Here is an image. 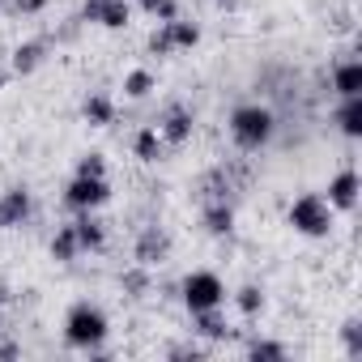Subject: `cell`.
<instances>
[{
	"label": "cell",
	"mask_w": 362,
	"mask_h": 362,
	"mask_svg": "<svg viewBox=\"0 0 362 362\" xmlns=\"http://www.w3.org/2000/svg\"><path fill=\"white\" fill-rule=\"evenodd\" d=\"M201 222H205L209 235H230V230H235V209H230L226 201H209L205 214H201Z\"/></svg>",
	"instance_id": "cell-16"
},
{
	"label": "cell",
	"mask_w": 362,
	"mask_h": 362,
	"mask_svg": "<svg viewBox=\"0 0 362 362\" xmlns=\"http://www.w3.org/2000/svg\"><path fill=\"white\" fill-rule=\"evenodd\" d=\"M179 294H184V307H188L192 315H197V311H214V307L226 303V286H222V277L209 273V269L188 273L184 286H179Z\"/></svg>",
	"instance_id": "cell-4"
},
{
	"label": "cell",
	"mask_w": 362,
	"mask_h": 362,
	"mask_svg": "<svg viewBox=\"0 0 362 362\" xmlns=\"http://www.w3.org/2000/svg\"><path fill=\"white\" fill-rule=\"evenodd\" d=\"M341 337H345V349H349V358H358V354H362V328H358V320H349V324L341 328Z\"/></svg>",
	"instance_id": "cell-27"
},
{
	"label": "cell",
	"mask_w": 362,
	"mask_h": 362,
	"mask_svg": "<svg viewBox=\"0 0 362 362\" xmlns=\"http://www.w3.org/2000/svg\"><path fill=\"white\" fill-rule=\"evenodd\" d=\"M43 5H47V0H13V9H18L22 18H35V13H43Z\"/></svg>",
	"instance_id": "cell-28"
},
{
	"label": "cell",
	"mask_w": 362,
	"mask_h": 362,
	"mask_svg": "<svg viewBox=\"0 0 362 362\" xmlns=\"http://www.w3.org/2000/svg\"><path fill=\"white\" fill-rule=\"evenodd\" d=\"M273 132H277L273 107H264V103H243V107L230 111V141H235L239 149L256 153V149H264V145L273 141Z\"/></svg>",
	"instance_id": "cell-1"
},
{
	"label": "cell",
	"mask_w": 362,
	"mask_h": 362,
	"mask_svg": "<svg viewBox=\"0 0 362 362\" xmlns=\"http://www.w3.org/2000/svg\"><path fill=\"white\" fill-rule=\"evenodd\" d=\"M358 192H362V179H358V170H337L332 179H328V205L332 209H341V214H349L354 205H358Z\"/></svg>",
	"instance_id": "cell-10"
},
{
	"label": "cell",
	"mask_w": 362,
	"mask_h": 362,
	"mask_svg": "<svg viewBox=\"0 0 362 362\" xmlns=\"http://www.w3.org/2000/svg\"><path fill=\"white\" fill-rule=\"evenodd\" d=\"M337 128L345 132V136H362V94L358 98H341V107H337Z\"/></svg>",
	"instance_id": "cell-17"
},
{
	"label": "cell",
	"mask_w": 362,
	"mask_h": 362,
	"mask_svg": "<svg viewBox=\"0 0 362 362\" xmlns=\"http://www.w3.org/2000/svg\"><path fill=\"white\" fill-rule=\"evenodd\" d=\"M119 286H124V294H132V298L149 294V273H145V264H141V269H128V273L119 277Z\"/></svg>",
	"instance_id": "cell-23"
},
{
	"label": "cell",
	"mask_w": 362,
	"mask_h": 362,
	"mask_svg": "<svg viewBox=\"0 0 362 362\" xmlns=\"http://www.w3.org/2000/svg\"><path fill=\"white\" fill-rule=\"evenodd\" d=\"M69 226H73L81 252H103V243H107V226L94 218V209H77V218H73Z\"/></svg>",
	"instance_id": "cell-11"
},
{
	"label": "cell",
	"mask_w": 362,
	"mask_h": 362,
	"mask_svg": "<svg viewBox=\"0 0 362 362\" xmlns=\"http://www.w3.org/2000/svg\"><path fill=\"white\" fill-rule=\"evenodd\" d=\"M162 149H166V141L158 136V128H141V132L132 136V153H136L141 162H158Z\"/></svg>",
	"instance_id": "cell-18"
},
{
	"label": "cell",
	"mask_w": 362,
	"mask_h": 362,
	"mask_svg": "<svg viewBox=\"0 0 362 362\" xmlns=\"http://www.w3.org/2000/svg\"><path fill=\"white\" fill-rule=\"evenodd\" d=\"M132 18L128 0H86L81 5V22H94V26H107V30H124Z\"/></svg>",
	"instance_id": "cell-9"
},
{
	"label": "cell",
	"mask_w": 362,
	"mask_h": 362,
	"mask_svg": "<svg viewBox=\"0 0 362 362\" xmlns=\"http://www.w3.org/2000/svg\"><path fill=\"white\" fill-rule=\"evenodd\" d=\"M43 60H47V43H43V39H30V43H18V47H13V60H9V69L26 77V73H35Z\"/></svg>",
	"instance_id": "cell-13"
},
{
	"label": "cell",
	"mask_w": 362,
	"mask_h": 362,
	"mask_svg": "<svg viewBox=\"0 0 362 362\" xmlns=\"http://www.w3.org/2000/svg\"><path fill=\"white\" fill-rule=\"evenodd\" d=\"M235 307H239L243 315H260V311H264V290H260V286H243V290L235 294Z\"/></svg>",
	"instance_id": "cell-22"
},
{
	"label": "cell",
	"mask_w": 362,
	"mask_h": 362,
	"mask_svg": "<svg viewBox=\"0 0 362 362\" xmlns=\"http://www.w3.org/2000/svg\"><path fill=\"white\" fill-rule=\"evenodd\" d=\"M35 214V197L26 184L9 188V192H0V230H13V226H26Z\"/></svg>",
	"instance_id": "cell-8"
},
{
	"label": "cell",
	"mask_w": 362,
	"mask_h": 362,
	"mask_svg": "<svg viewBox=\"0 0 362 362\" xmlns=\"http://www.w3.org/2000/svg\"><path fill=\"white\" fill-rule=\"evenodd\" d=\"M197 43H201V26H197V22H184V18L158 22V30L149 35V52H153V56H170V52H192Z\"/></svg>",
	"instance_id": "cell-5"
},
{
	"label": "cell",
	"mask_w": 362,
	"mask_h": 362,
	"mask_svg": "<svg viewBox=\"0 0 362 362\" xmlns=\"http://www.w3.org/2000/svg\"><path fill=\"white\" fill-rule=\"evenodd\" d=\"M77 256H81V243H77L73 226H60V230L52 235V260H60V264H73Z\"/></svg>",
	"instance_id": "cell-19"
},
{
	"label": "cell",
	"mask_w": 362,
	"mask_h": 362,
	"mask_svg": "<svg viewBox=\"0 0 362 362\" xmlns=\"http://www.w3.org/2000/svg\"><path fill=\"white\" fill-rule=\"evenodd\" d=\"M247 358H256V362H260V358L281 362V358H286V345H277V341H252V345H247Z\"/></svg>",
	"instance_id": "cell-25"
},
{
	"label": "cell",
	"mask_w": 362,
	"mask_h": 362,
	"mask_svg": "<svg viewBox=\"0 0 362 362\" xmlns=\"http://www.w3.org/2000/svg\"><path fill=\"white\" fill-rule=\"evenodd\" d=\"M18 354V345H0V358H13Z\"/></svg>",
	"instance_id": "cell-30"
},
{
	"label": "cell",
	"mask_w": 362,
	"mask_h": 362,
	"mask_svg": "<svg viewBox=\"0 0 362 362\" xmlns=\"http://www.w3.org/2000/svg\"><path fill=\"white\" fill-rule=\"evenodd\" d=\"M166 252H170V239H166V230H158V226H145V230H141V239H136V264L153 269V264H162V260H166Z\"/></svg>",
	"instance_id": "cell-12"
},
{
	"label": "cell",
	"mask_w": 362,
	"mask_h": 362,
	"mask_svg": "<svg viewBox=\"0 0 362 362\" xmlns=\"http://www.w3.org/2000/svg\"><path fill=\"white\" fill-rule=\"evenodd\" d=\"M332 214H337V209H332L320 192H303V197L290 201L286 222H290L298 235H307V239H324V235L332 230Z\"/></svg>",
	"instance_id": "cell-3"
},
{
	"label": "cell",
	"mask_w": 362,
	"mask_h": 362,
	"mask_svg": "<svg viewBox=\"0 0 362 362\" xmlns=\"http://www.w3.org/2000/svg\"><path fill=\"white\" fill-rule=\"evenodd\" d=\"M136 5H141L149 18H158V22H170V18H179V5H175V0H136Z\"/></svg>",
	"instance_id": "cell-24"
},
{
	"label": "cell",
	"mask_w": 362,
	"mask_h": 362,
	"mask_svg": "<svg viewBox=\"0 0 362 362\" xmlns=\"http://www.w3.org/2000/svg\"><path fill=\"white\" fill-rule=\"evenodd\" d=\"M192 128H197V115H192V107H184V103H170V107L162 111V119H158V136H162L166 145L192 141Z\"/></svg>",
	"instance_id": "cell-7"
},
{
	"label": "cell",
	"mask_w": 362,
	"mask_h": 362,
	"mask_svg": "<svg viewBox=\"0 0 362 362\" xmlns=\"http://www.w3.org/2000/svg\"><path fill=\"white\" fill-rule=\"evenodd\" d=\"M192 320H197V332H201V337H209V341L230 337V324H226V315H222L218 307H214V311H197Z\"/></svg>",
	"instance_id": "cell-20"
},
{
	"label": "cell",
	"mask_w": 362,
	"mask_h": 362,
	"mask_svg": "<svg viewBox=\"0 0 362 362\" xmlns=\"http://www.w3.org/2000/svg\"><path fill=\"white\" fill-rule=\"evenodd\" d=\"M149 90H153V73H149V69H132V73L124 77V94H128V98H145Z\"/></svg>",
	"instance_id": "cell-21"
},
{
	"label": "cell",
	"mask_w": 362,
	"mask_h": 362,
	"mask_svg": "<svg viewBox=\"0 0 362 362\" xmlns=\"http://www.w3.org/2000/svg\"><path fill=\"white\" fill-rule=\"evenodd\" d=\"M81 119H86L90 128H111V124H115V103H111L107 94H86Z\"/></svg>",
	"instance_id": "cell-15"
},
{
	"label": "cell",
	"mask_w": 362,
	"mask_h": 362,
	"mask_svg": "<svg viewBox=\"0 0 362 362\" xmlns=\"http://www.w3.org/2000/svg\"><path fill=\"white\" fill-rule=\"evenodd\" d=\"M107 332H111V324H107L103 307H94V303H73L69 307V315H64V341L73 349L90 354V349H98L107 341Z\"/></svg>",
	"instance_id": "cell-2"
},
{
	"label": "cell",
	"mask_w": 362,
	"mask_h": 362,
	"mask_svg": "<svg viewBox=\"0 0 362 362\" xmlns=\"http://www.w3.org/2000/svg\"><path fill=\"white\" fill-rule=\"evenodd\" d=\"M77 175H107V158L103 153H81L77 158Z\"/></svg>",
	"instance_id": "cell-26"
},
{
	"label": "cell",
	"mask_w": 362,
	"mask_h": 362,
	"mask_svg": "<svg viewBox=\"0 0 362 362\" xmlns=\"http://www.w3.org/2000/svg\"><path fill=\"white\" fill-rule=\"evenodd\" d=\"M332 90H337L341 98H358V94H362V64H358V60H341V64L332 69Z\"/></svg>",
	"instance_id": "cell-14"
},
{
	"label": "cell",
	"mask_w": 362,
	"mask_h": 362,
	"mask_svg": "<svg viewBox=\"0 0 362 362\" xmlns=\"http://www.w3.org/2000/svg\"><path fill=\"white\" fill-rule=\"evenodd\" d=\"M9 77H13V69H9V64H0V90L9 86Z\"/></svg>",
	"instance_id": "cell-29"
},
{
	"label": "cell",
	"mask_w": 362,
	"mask_h": 362,
	"mask_svg": "<svg viewBox=\"0 0 362 362\" xmlns=\"http://www.w3.org/2000/svg\"><path fill=\"white\" fill-rule=\"evenodd\" d=\"M111 201V184L107 175H73L69 188H64V205L77 214V209H98Z\"/></svg>",
	"instance_id": "cell-6"
}]
</instances>
